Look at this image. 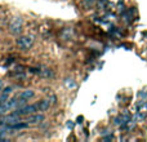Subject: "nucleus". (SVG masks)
Here are the masks:
<instances>
[{"label": "nucleus", "instance_id": "obj_1", "mask_svg": "<svg viewBox=\"0 0 147 142\" xmlns=\"http://www.w3.org/2000/svg\"><path fill=\"white\" fill-rule=\"evenodd\" d=\"M36 111H39L38 103L18 107V109H16L13 112H14V114H17V115H20V116H25V115H31V114H34V112H36Z\"/></svg>", "mask_w": 147, "mask_h": 142}, {"label": "nucleus", "instance_id": "obj_2", "mask_svg": "<svg viewBox=\"0 0 147 142\" xmlns=\"http://www.w3.org/2000/svg\"><path fill=\"white\" fill-rule=\"evenodd\" d=\"M34 44V39L32 36H20L17 39V47L22 51H27L32 47Z\"/></svg>", "mask_w": 147, "mask_h": 142}, {"label": "nucleus", "instance_id": "obj_3", "mask_svg": "<svg viewBox=\"0 0 147 142\" xmlns=\"http://www.w3.org/2000/svg\"><path fill=\"white\" fill-rule=\"evenodd\" d=\"M9 30L12 34H20L21 31H22V20H21L20 17H16L14 20L10 22Z\"/></svg>", "mask_w": 147, "mask_h": 142}, {"label": "nucleus", "instance_id": "obj_4", "mask_svg": "<svg viewBox=\"0 0 147 142\" xmlns=\"http://www.w3.org/2000/svg\"><path fill=\"white\" fill-rule=\"evenodd\" d=\"M20 115H17V114H14V112H12L10 115H8V116H5L4 119L0 122V124H7V125H9V124H14V123H18V122H21L20 120Z\"/></svg>", "mask_w": 147, "mask_h": 142}, {"label": "nucleus", "instance_id": "obj_5", "mask_svg": "<svg viewBox=\"0 0 147 142\" xmlns=\"http://www.w3.org/2000/svg\"><path fill=\"white\" fill-rule=\"evenodd\" d=\"M44 115L43 114H31L27 115V123H31V124H36V123H41L44 122Z\"/></svg>", "mask_w": 147, "mask_h": 142}, {"label": "nucleus", "instance_id": "obj_6", "mask_svg": "<svg viewBox=\"0 0 147 142\" xmlns=\"http://www.w3.org/2000/svg\"><path fill=\"white\" fill-rule=\"evenodd\" d=\"M35 96V93H34V91H30V89H28V91H23L22 93L20 94V98L21 99H23V101H28V99L30 98H32V97Z\"/></svg>", "mask_w": 147, "mask_h": 142}, {"label": "nucleus", "instance_id": "obj_7", "mask_svg": "<svg viewBox=\"0 0 147 142\" xmlns=\"http://www.w3.org/2000/svg\"><path fill=\"white\" fill-rule=\"evenodd\" d=\"M51 105H52V102L49 101V99H43V101H40L38 103V107L40 111H47V110L51 107Z\"/></svg>", "mask_w": 147, "mask_h": 142}, {"label": "nucleus", "instance_id": "obj_8", "mask_svg": "<svg viewBox=\"0 0 147 142\" xmlns=\"http://www.w3.org/2000/svg\"><path fill=\"white\" fill-rule=\"evenodd\" d=\"M28 123H14V124H9L7 125V129H23V128H27Z\"/></svg>", "mask_w": 147, "mask_h": 142}, {"label": "nucleus", "instance_id": "obj_9", "mask_svg": "<svg viewBox=\"0 0 147 142\" xmlns=\"http://www.w3.org/2000/svg\"><path fill=\"white\" fill-rule=\"evenodd\" d=\"M3 93H7V94H10V93H12V87H8V88L3 89Z\"/></svg>", "mask_w": 147, "mask_h": 142}, {"label": "nucleus", "instance_id": "obj_10", "mask_svg": "<svg viewBox=\"0 0 147 142\" xmlns=\"http://www.w3.org/2000/svg\"><path fill=\"white\" fill-rule=\"evenodd\" d=\"M94 1H96V0H84V3H85V5H92Z\"/></svg>", "mask_w": 147, "mask_h": 142}, {"label": "nucleus", "instance_id": "obj_11", "mask_svg": "<svg viewBox=\"0 0 147 142\" xmlns=\"http://www.w3.org/2000/svg\"><path fill=\"white\" fill-rule=\"evenodd\" d=\"M3 92V84H1V81H0V93Z\"/></svg>", "mask_w": 147, "mask_h": 142}, {"label": "nucleus", "instance_id": "obj_12", "mask_svg": "<svg viewBox=\"0 0 147 142\" xmlns=\"http://www.w3.org/2000/svg\"><path fill=\"white\" fill-rule=\"evenodd\" d=\"M0 140H4V136L1 135V132H0Z\"/></svg>", "mask_w": 147, "mask_h": 142}]
</instances>
